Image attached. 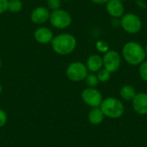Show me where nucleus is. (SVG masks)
<instances>
[{"instance_id": "20e7f679", "label": "nucleus", "mask_w": 147, "mask_h": 147, "mask_svg": "<svg viewBox=\"0 0 147 147\" xmlns=\"http://www.w3.org/2000/svg\"><path fill=\"white\" fill-rule=\"evenodd\" d=\"M121 26L127 34H135L141 31L142 21L141 18L134 13H125L121 18Z\"/></svg>"}, {"instance_id": "f03ea898", "label": "nucleus", "mask_w": 147, "mask_h": 147, "mask_svg": "<svg viewBox=\"0 0 147 147\" xmlns=\"http://www.w3.org/2000/svg\"><path fill=\"white\" fill-rule=\"evenodd\" d=\"M77 39L76 37L69 33L59 34L53 37L51 41V46L57 54L59 55H68L74 52L77 47Z\"/></svg>"}, {"instance_id": "0eeeda50", "label": "nucleus", "mask_w": 147, "mask_h": 147, "mask_svg": "<svg viewBox=\"0 0 147 147\" xmlns=\"http://www.w3.org/2000/svg\"><path fill=\"white\" fill-rule=\"evenodd\" d=\"M121 56L115 50H109L103 54L102 62L103 68L108 70L109 72L117 71L121 65Z\"/></svg>"}, {"instance_id": "5701e85b", "label": "nucleus", "mask_w": 147, "mask_h": 147, "mask_svg": "<svg viewBox=\"0 0 147 147\" xmlns=\"http://www.w3.org/2000/svg\"><path fill=\"white\" fill-rule=\"evenodd\" d=\"M8 3L9 0H0V15L8 10Z\"/></svg>"}, {"instance_id": "a211bd4d", "label": "nucleus", "mask_w": 147, "mask_h": 147, "mask_svg": "<svg viewBox=\"0 0 147 147\" xmlns=\"http://www.w3.org/2000/svg\"><path fill=\"white\" fill-rule=\"evenodd\" d=\"M96 76H97L100 83H107L109 81V79L111 78V72H109L108 70H106L105 68L102 67L101 70H99L96 72Z\"/></svg>"}, {"instance_id": "f3484780", "label": "nucleus", "mask_w": 147, "mask_h": 147, "mask_svg": "<svg viewBox=\"0 0 147 147\" xmlns=\"http://www.w3.org/2000/svg\"><path fill=\"white\" fill-rule=\"evenodd\" d=\"M84 81L85 82V84L90 88H96L98 85V84L100 83L96 74H95L93 72L88 73V75L86 76V78H84Z\"/></svg>"}, {"instance_id": "f8f14e48", "label": "nucleus", "mask_w": 147, "mask_h": 147, "mask_svg": "<svg viewBox=\"0 0 147 147\" xmlns=\"http://www.w3.org/2000/svg\"><path fill=\"white\" fill-rule=\"evenodd\" d=\"M106 10L112 18H121L125 14L123 2L119 0H109L106 3Z\"/></svg>"}, {"instance_id": "1a4fd4ad", "label": "nucleus", "mask_w": 147, "mask_h": 147, "mask_svg": "<svg viewBox=\"0 0 147 147\" xmlns=\"http://www.w3.org/2000/svg\"><path fill=\"white\" fill-rule=\"evenodd\" d=\"M50 10L47 7L38 6L34 9L30 14V20L33 23L41 25L49 20Z\"/></svg>"}, {"instance_id": "4be33fe9", "label": "nucleus", "mask_w": 147, "mask_h": 147, "mask_svg": "<svg viewBox=\"0 0 147 147\" xmlns=\"http://www.w3.org/2000/svg\"><path fill=\"white\" fill-rule=\"evenodd\" d=\"M8 121V115L6 114V112L0 109V127H3L6 125Z\"/></svg>"}, {"instance_id": "4468645a", "label": "nucleus", "mask_w": 147, "mask_h": 147, "mask_svg": "<svg viewBox=\"0 0 147 147\" xmlns=\"http://www.w3.org/2000/svg\"><path fill=\"white\" fill-rule=\"evenodd\" d=\"M105 115L100 107L92 108L88 115V121L91 125H99L104 121Z\"/></svg>"}, {"instance_id": "a878e982", "label": "nucleus", "mask_w": 147, "mask_h": 147, "mask_svg": "<svg viewBox=\"0 0 147 147\" xmlns=\"http://www.w3.org/2000/svg\"><path fill=\"white\" fill-rule=\"evenodd\" d=\"M145 52H146V55L147 57V45L146 46V47H145Z\"/></svg>"}, {"instance_id": "b1692460", "label": "nucleus", "mask_w": 147, "mask_h": 147, "mask_svg": "<svg viewBox=\"0 0 147 147\" xmlns=\"http://www.w3.org/2000/svg\"><path fill=\"white\" fill-rule=\"evenodd\" d=\"M90 1L96 4H106L109 2V0H90Z\"/></svg>"}, {"instance_id": "423d86ee", "label": "nucleus", "mask_w": 147, "mask_h": 147, "mask_svg": "<svg viewBox=\"0 0 147 147\" xmlns=\"http://www.w3.org/2000/svg\"><path fill=\"white\" fill-rule=\"evenodd\" d=\"M89 71L86 65L80 61H74L71 63L65 70V75L67 78L72 82L84 81L88 75Z\"/></svg>"}, {"instance_id": "bb28decb", "label": "nucleus", "mask_w": 147, "mask_h": 147, "mask_svg": "<svg viewBox=\"0 0 147 147\" xmlns=\"http://www.w3.org/2000/svg\"><path fill=\"white\" fill-rule=\"evenodd\" d=\"M1 67H2V60L0 59V69H1Z\"/></svg>"}, {"instance_id": "dca6fc26", "label": "nucleus", "mask_w": 147, "mask_h": 147, "mask_svg": "<svg viewBox=\"0 0 147 147\" xmlns=\"http://www.w3.org/2000/svg\"><path fill=\"white\" fill-rule=\"evenodd\" d=\"M22 2L21 0H9L8 10L11 13H18L22 9Z\"/></svg>"}, {"instance_id": "aec40b11", "label": "nucleus", "mask_w": 147, "mask_h": 147, "mask_svg": "<svg viewBox=\"0 0 147 147\" xmlns=\"http://www.w3.org/2000/svg\"><path fill=\"white\" fill-rule=\"evenodd\" d=\"M96 47L97 49L98 52L105 53L106 52H108L109 50V46L107 43V41L103 40H99L96 41Z\"/></svg>"}, {"instance_id": "cd10ccee", "label": "nucleus", "mask_w": 147, "mask_h": 147, "mask_svg": "<svg viewBox=\"0 0 147 147\" xmlns=\"http://www.w3.org/2000/svg\"><path fill=\"white\" fill-rule=\"evenodd\" d=\"M61 1H68V0H61Z\"/></svg>"}, {"instance_id": "9b49d317", "label": "nucleus", "mask_w": 147, "mask_h": 147, "mask_svg": "<svg viewBox=\"0 0 147 147\" xmlns=\"http://www.w3.org/2000/svg\"><path fill=\"white\" fill-rule=\"evenodd\" d=\"M53 37L54 36H53V31L47 27H39L34 32V40L39 44H41V45L51 43Z\"/></svg>"}, {"instance_id": "2eb2a0df", "label": "nucleus", "mask_w": 147, "mask_h": 147, "mask_svg": "<svg viewBox=\"0 0 147 147\" xmlns=\"http://www.w3.org/2000/svg\"><path fill=\"white\" fill-rule=\"evenodd\" d=\"M137 92L134 86L130 84L123 85L120 90V96L125 101H131L134 98Z\"/></svg>"}, {"instance_id": "6ab92c4d", "label": "nucleus", "mask_w": 147, "mask_h": 147, "mask_svg": "<svg viewBox=\"0 0 147 147\" xmlns=\"http://www.w3.org/2000/svg\"><path fill=\"white\" fill-rule=\"evenodd\" d=\"M139 75L140 78L144 81L147 82V60H144L139 65Z\"/></svg>"}, {"instance_id": "393cba45", "label": "nucleus", "mask_w": 147, "mask_h": 147, "mask_svg": "<svg viewBox=\"0 0 147 147\" xmlns=\"http://www.w3.org/2000/svg\"><path fill=\"white\" fill-rule=\"evenodd\" d=\"M2 91H3V88H2V85H1V84H0V95H1V93H2Z\"/></svg>"}, {"instance_id": "7ed1b4c3", "label": "nucleus", "mask_w": 147, "mask_h": 147, "mask_svg": "<svg viewBox=\"0 0 147 147\" xmlns=\"http://www.w3.org/2000/svg\"><path fill=\"white\" fill-rule=\"evenodd\" d=\"M100 109L105 117L110 119H118L121 117L125 112L123 102L115 97H107L102 100Z\"/></svg>"}, {"instance_id": "9d476101", "label": "nucleus", "mask_w": 147, "mask_h": 147, "mask_svg": "<svg viewBox=\"0 0 147 147\" xmlns=\"http://www.w3.org/2000/svg\"><path fill=\"white\" fill-rule=\"evenodd\" d=\"M134 110L140 115H147V93L139 92L132 100Z\"/></svg>"}, {"instance_id": "39448f33", "label": "nucleus", "mask_w": 147, "mask_h": 147, "mask_svg": "<svg viewBox=\"0 0 147 147\" xmlns=\"http://www.w3.org/2000/svg\"><path fill=\"white\" fill-rule=\"evenodd\" d=\"M48 21L53 28L58 29H65L71 24L72 17L67 10L59 9L50 12Z\"/></svg>"}, {"instance_id": "f257e3e1", "label": "nucleus", "mask_w": 147, "mask_h": 147, "mask_svg": "<svg viewBox=\"0 0 147 147\" xmlns=\"http://www.w3.org/2000/svg\"><path fill=\"white\" fill-rule=\"evenodd\" d=\"M121 55L124 60L131 65H140L146 58L145 47L133 40L124 44Z\"/></svg>"}, {"instance_id": "ddd939ff", "label": "nucleus", "mask_w": 147, "mask_h": 147, "mask_svg": "<svg viewBox=\"0 0 147 147\" xmlns=\"http://www.w3.org/2000/svg\"><path fill=\"white\" fill-rule=\"evenodd\" d=\"M86 67L89 71L96 73L103 67L102 57L99 54H91L86 61Z\"/></svg>"}, {"instance_id": "412c9836", "label": "nucleus", "mask_w": 147, "mask_h": 147, "mask_svg": "<svg viewBox=\"0 0 147 147\" xmlns=\"http://www.w3.org/2000/svg\"><path fill=\"white\" fill-rule=\"evenodd\" d=\"M61 3H62L61 0H47V8L49 9H52V10L60 9Z\"/></svg>"}, {"instance_id": "6e6552de", "label": "nucleus", "mask_w": 147, "mask_h": 147, "mask_svg": "<svg viewBox=\"0 0 147 147\" xmlns=\"http://www.w3.org/2000/svg\"><path fill=\"white\" fill-rule=\"evenodd\" d=\"M83 102L90 108L100 107L103 98L102 93L96 88L87 87L81 94Z\"/></svg>"}, {"instance_id": "c85d7f7f", "label": "nucleus", "mask_w": 147, "mask_h": 147, "mask_svg": "<svg viewBox=\"0 0 147 147\" xmlns=\"http://www.w3.org/2000/svg\"><path fill=\"white\" fill-rule=\"evenodd\" d=\"M119 1H121V2H123V1H124V0H119Z\"/></svg>"}]
</instances>
